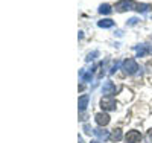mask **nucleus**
Masks as SVG:
<instances>
[{
	"label": "nucleus",
	"mask_w": 152,
	"mask_h": 143,
	"mask_svg": "<svg viewBox=\"0 0 152 143\" xmlns=\"http://www.w3.org/2000/svg\"><path fill=\"white\" fill-rule=\"evenodd\" d=\"M122 66H123V70H125L126 75H135L137 70H138V64H137L135 59H132V58L125 59Z\"/></svg>",
	"instance_id": "1"
},
{
	"label": "nucleus",
	"mask_w": 152,
	"mask_h": 143,
	"mask_svg": "<svg viewBox=\"0 0 152 143\" xmlns=\"http://www.w3.org/2000/svg\"><path fill=\"white\" fill-rule=\"evenodd\" d=\"M134 8H137V5L132 0H120L116 3V11L117 12H125V11H132Z\"/></svg>",
	"instance_id": "2"
},
{
	"label": "nucleus",
	"mask_w": 152,
	"mask_h": 143,
	"mask_svg": "<svg viewBox=\"0 0 152 143\" xmlns=\"http://www.w3.org/2000/svg\"><path fill=\"white\" fill-rule=\"evenodd\" d=\"M100 108L105 110V111L116 110V100H114V98L113 96H104L100 99Z\"/></svg>",
	"instance_id": "3"
},
{
	"label": "nucleus",
	"mask_w": 152,
	"mask_h": 143,
	"mask_svg": "<svg viewBox=\"0 0 152 143\" xmlns=\"http://www.w3.org/2000/svg\"><path fill=\"white\" fill-rule=\"evenodd\" d=\"M125 140H126V143H138L142 140V134L138 131H135V129H132V131H129L128 134H126Z\"/></svg>",
	"instance_id": "4"
},
{
	"label": "nucleus",
	"mask_w": 152,
	"mask_h": 143,
	"mask_svg": "<svg viewBox=\"0 0 152 143\" xmlns=\"http://www.w3.org/2000/svg\"><path fill=\"white\" fill-rule=\"evenodd\" d=\"M94 119H96V123L99 126H107L110 123V116L107 113H97L94 116Z\"/></svg>",
	"instance_id": "5"
},
{
	"label": "nucleus",
	"mask_w": 152,
	"mask_h": 143,
	"mask_svg": "<svg viewBox=\"0 0 152 143\" xmlns=\"http://www.w3.org/2000/svg\"><path fill=\"white\" fill-rule=\"evenodd\" d=\"M116 93V87L111 81H107L104 85H102V95H114Z\"/></svg>",
	"instance_id": "6"
},
{
	"label": "nucleus",
	"mask_w": 152,
	"mask_h": 143,
	"mask_svg": "<svg viewBox=\"0 0 152 143\" xmlns=\"http://www.w3.org/2000/svg\"><path fill=\"white\" fill-rule=\"evenodd\" d=\"M88 100H90V96L88 95H82L79 98V102H78V105H79V111H85L87 107H88Z\"/></svg>",
	"instance_id": "7"
},
{
	"label": "nucleus",
	"mask_w": 152,
	"mask_h": 143,
	"mask_svg": "<svg viewBox=\"0 0 152 143\" xmlns=\"http://www.w3.org/2000/svg\"><path fill=\"white\" fill-rule=\"evenodd\" d=\"M93 134H94L97 139H100V140H107V139H110L108 131H107V129H102V128H97V129H94Z\"/></svg>",
	"instance_id": "8"
},
{
	"label": "nucleus",
	"mask_w": 152,
	"mask_h": 143,
	"mask_svg": "<svg viewBox=\"0 0 152 143\" xmlns=\"http://www.w3.org/2000/svg\"><path fill=\"white\" fill-rule=\"evenodd\" d=\"M97 26H99V28H113V26H114V21L111 20V18H104V20H99L97 21Z\"/></svg>",
	"instance_id": "9"
},
{
	"label": "nucleus",
	"mask_w": 152,
	"mask_h": 143,
	"mask_svg": "<svg viewBox=\"0 0 152 143\" xmlns=\"http://www.w3.org/2000/svg\"><path fill=\"white\" fill-rule=\"evenodd\" d=\"M120 139H122V131H120V128L113 129L111 134H110V140H113V142H119Z\"/></svg>",
	"instance_id": "10"
},
{
	"label": "nucleus",
	"mask_w": 152,
	"mask_h": 143,
	"mask_svg": "<svg viewBox=\"0 0 152 143\" xmlns=\"http://www.w3.org/2000/svg\"><path fill=\"white\" fill-rule=\"evenodd\" d=\"M148 46L146 44H138V46H135V52H137V56H145L146 54H148Z\"/></svg>",
	"instance_id": "11"
},
{
	"label": "nucleus",
	"mask_w": 152,
	"mask_h": 143,
	"mask_svg": "<svg viewBox=\"0 0 152 143\" xmlns=\"http://www.w3.org/2000/svg\"><path fill=\"white\" fill-rule=\"evenodd\" d=\"M79 73H81V76H82V81H84V82H88V81L93 78V73H91V72H85L84 69H81Z\"/></svg>",
	"instance_id": "12"
},
{
	"label": "nucleus",
	"mask_w": 152,
	"mask_h": 143,
	"mask_svg": "<svg viewBox=\"0 0 152 143\" xmlns=\"http://www.w3.org/2000/svg\"><path fill=\"white\" fill-rule=\"evenodd\" d=\"M111 6L110 5H107V3H104V5H100L99 6V12L100 14H111Z\"/></svg>",
	"instance_id": "13"
},
{
	"label": "nucleus",
	"mask_w": 152,
	"mask_h": 143,
	"mask_svg": "<svg viewBox=\"0 0 152 143\" xmlns=\"http://www.w3.org/2000/svg\"><path fill=\"white\" fill-rule=\"evenodd\" d=\"M149 9H151V6L146 5V3H138L137 8H135V11H138V12H148Z\"/></svg>",
	"instance_id": "14"
},
{
	"label": "nucleus",
	"mask_w": 152,
	"mask_h": 143,
	"mask_svg": "<svg viewBox=\"0 0 152 143\" xmlns=\"http://www.w3.org/2000/svg\"><path fill=\"white\" fill-rule=\"evenodd\" d=\"M96 56H99V52H97V50L91 52V54H88V55H87V58H85V61H87V62H90V61H93Z\"/></svg>",
	"instance_id": "15"
},
{
	"label": "nucleus",
	"mask_w": 152,
	"mask_h": 143,
	"mask_svg": "<svg viewBox=\"0 0 152 143\" xmlns=\"http://www.w3.org/2000/svg\"><path fill=\"white\" fill-rule=\"evenodd\" d=\"M84 131H85V134H91V133L94 131V129H91V126H90V125L85 123V125H84Z\"/></svg>",
	"instance_id": "16"
},
{
	"label": "nucleus",
	"mask_w": 152,
	"mask_h": 143,
	"mask_svg": "<svg viewBox=\"0 0 152 143\" xmlns=\"http://www.w3.org/2000/svg\"><path fill=\"white\" fill-rule=\"evenodd\" d=\"M137 21H138V18H137V17H132V18L128 20V26H135Z\"/></svg>",
	"instance_id": "17"
},
{
	"label": "nucleus",
	"mask_w": 152,
	"mask_h": 143,
	"mask_svg": "<svg viewBox=\"0 0 152 143\" xmlns=\"http://www.w3.org/2000/svg\"><path fill=\"white\" fill-rule=\"evenodd\" d=\"M119 66H120V62H116V64H114V66H113V69H111V70H110V73H111V75H113V73H114V72H116V70H117V69H119Z\"/></svg>",
	"instance_id": "18"
},
{
	"label": "nucleus",
	"mask_w": 152,
	"mask_h": 143,
	"mask_svg": "<svg viewBox=\"0 0 152 143\" xmlns=\"http://www.w3.org/2000/svg\"><path fill=\"white\" fill-rule=\"evenodd\" d=\"M148 142L152 143V128L149 129V133H148Z\"/></svg>",
	"instance_id": "19"
},
{
	"label": "nucleus",
	"mask_w": 152,
	"mask_h": 143,
	"mask_svg": "<svg viewBox=\"0 0 152 143\" xmlns=\"http://www.w3.org/2000/svg\"><path fill=\"white\" fill-rule=\"evenodd\" d=\"M84 88H85V85H84V84H81V85H79V92H82Z\"/></svg>",
	"instance_id": "20"
},
{
	"label": "nucleus",
	"mask_w": 152,
	"mask_h": 143,
	"mask_svg": "<svg viewBox=\"0 0 152 143\" xmlns=\"http://www.w3.org/2000/svg\"><path fill=\"white\" fill-rule=\"evenodd\" d=\"M91 143H100V142H97V140H91Z\"/></svg>",
	"instance_id": "21"
}]
</instances>
